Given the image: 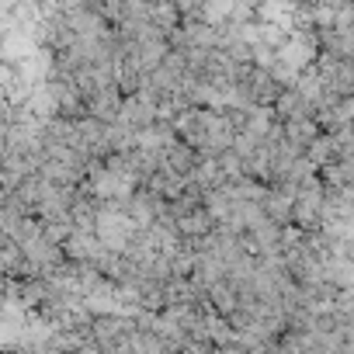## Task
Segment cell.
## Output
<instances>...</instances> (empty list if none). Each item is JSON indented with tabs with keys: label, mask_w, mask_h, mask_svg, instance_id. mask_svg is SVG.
Here are the masks:
<instances>
[{
	"label": "cell",
	"mask_w": 354,
	"mask_h": 354,
	"mask_svg": "<svg viewBox=\"0 0 354 354\" xmlns=\"http://www.w3.org/2000/svg\"><path fill=\"white\" fill-rule=\"evenodd\" d=\"M174 132L181 142H188L192 149H198L202 156H219L226 149H233V139H236V122L233 115L226 111H212V108H185L177 111L174 118Z\"/></svg>",
	"instance_id": "cell-1"
},
{
	"label": "cell",
	"mask_w": 354,
	"mask_h": 354,
	"mask_svg": "<svg viewBox=\"0 0 354 354\" xmlns=\"http://www.w3.org/2000/svg\"><path fill=\"white\" fill-rule=\"evenodd\" d=\"M261 209L271 223L278 226H292V195L278 185H264V195H261Z\"/></svg>",
	"instance_id": "cell-2"
}]
</instances>
